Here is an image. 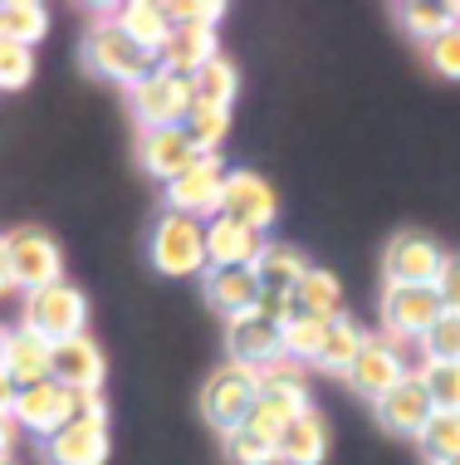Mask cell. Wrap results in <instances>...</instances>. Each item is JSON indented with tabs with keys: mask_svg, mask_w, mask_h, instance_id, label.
<instances>
[{
	"mask_svg": "<svg viewBox=\"0 0 460 465\" xmlns=\"http://www.w3.org/2000/svg\"><path fill=\"white\" fill-rule=\"evenodd\" d=\"M152 265L161 274H196L206 270V225L181 216V211H161L152 231Z\"/></svg>",
	"mask_w": 460,
	"mask_h": 465,
	"instance_id": "obj_3",
	"label": "cell"
},
{
	"mask_svg": "<svg viewBox=\"0 0 460 465\" xmlns=\"http://www.w3.org/2000/svg\"><path fill=\"white\" fill-rule=\"evenodd\" d=\"M431 417H436V411H431V397H426V387H421L416 372H406L402 382L377 401V421L387 426L392 436H421Z\"/></svg>",
	"mask_w": 460,
	"mask_h": 465,
	"instance_id": "obj_16",
	"label": "cell"
},
{
	"mask_svg": "<svg viewBox=\"0 0 460 465\" xmlns=\"http://www.w3.org/2000/svg\"><path fill=\"white\" fill-rule=\"evenodd\" d=\"M5 289H15V280H10V255H5V235H0V294Z\"/></svg>",
	"mask_w": 460,
	"mask_h": 465,
	"instance_id": "obj_41",
	"label": "cell"
},
{
	"mask_svg": "<svg viewBox=\"0 0 460 465\" xmlns=\"http://www.w3.org/2000/svg\"><path fill=\"white\" fill-rule=\"evenodd\" d=\"M279 201L269 192L265 177H255V172H230L226 177V192H220V216L235 221V225H250V231L265 235V225L275 221Z\"/></svg>",
	"mask_w": 460,
	"mask_h": 465,
	"instance_id": "obj_12",
	"label": "cell"
},
{
	"mask_svg": "<svg viewBox=\"0 0 460 465\" xmlns=\"http://www.w3.org/2000/svg\"><path fill=\"white\" fill-rule=\"evenodd\" d=\"M431 289H436L445 313H460V255H445V265H441V274H436Z\"/></svg>",
	"mask_w": 460,
	"mask_h": 465,
	"instance_id": "obj_38",
	"label": "cell"
},
{
	"mask_svg": "<svg viewBox=\"0 0 460 465\" xmlns=\"http://www.w3.org/2000/svg\"><path fill=\"white\" fill-rule=\"evenodd\" d=\"M5 338H10V333H5V329H0V353H5Z\"/></svg>",
	"mask_w": 460,
	"mask_h": 465,
	"instance_id": "obj_43",
	"label": "cell"
},
{
	"mask_svg": "<svg viewBox=\"0 0 460 465\" xmlns=\"http://www.w3.org/2000/svg\"><path fill=\"white\" fill-rule=\"evenodd\" d=\"M10 421H20L24 431H34V436L49 441V436H59L73 421V392L59 387L54 377H44V382H34V387H20Z\"/></svg>",
	"mask_w": 460,
	"mask_h": 465,
	"instance_id": "obj_8",
	"label": "cell"
},
{
	"mask_svg": "<svg viewBox=\"0 0 460 465\" xmlns=\"http://www.w3.org/2000/svg\"><path fill=\"white\" fill-rule=\"evenodd\" d=\"M421 348H426V362H460V313H441L421 338Z\"/></svg>",
	"mask_w": 460,
	"mask_h": 465,
	"instance_id": "obj_32",
	"label": "cell"
},
{
	"mask_svg": "<svg viewBox=\"0 0 460 465\" xmlns=\"http://www.w3.org/2000/svg\"><path fill=\"white\" fill-rule=\"evenodd\" d=\"M220 49H216V30H181V25H171L167 40L157 49V69L161 74H177V79H191L201 64H210Z\"/></svg>",
	"mask_w": 460,
	"mask_h": 465,
	"instance_id": "obj_17",
	"label": "cell"
},
{
	"mask_svg": "<svg viewBox=\"0 0 460 465\" xmlns=\"http://www.w3.org/2000/svg\"><path fill=\"white\" fill-rule=\"evenodd\" d=\"M113 25H118V30H128L132 40H138L142 49H152V54L161 49V40H167V30H171L167 10L152 5V0H132V5H122L113 15Z\"/></svg>",
	"mask_w": 460,
	"mask_h": 465,
	"instance_id": "obj_26",
	"label": "cell"
},
{
	"mask_svg": "<svg viewBox=\"0 0 460 465\" xmlns=\"http://www.w3.org/2000/svg\"><path fill=\"white\" fill-rule=\"evenodd\" d=\"M206 304H216L230 319H245L259 304V280L255 270H206Z\"/></svg>",
	"mask_w": 460,
	"mask_h": 465,
	"instance_id": "obj_20",
	"label": "cell"
},
{
	"mask_svg": "<svg viewBox=\"0 0 460 465\" xmlns=\"http://www.w3.org/2000/svg\"><path fill=\"white\" fill-rule=\"evenodd\" d=\"M196 108L191 79H177V74H152L132 89V113H138L142 128H181L186 113Z\"/></svg>",
	"mask_w": 460,
	"mask_h": 465,
	"instance_id": "obj_7",
	"label": "cell"
},
{
	"mask_svg": "<svg viewBox=\"0 0 460 465\" xmlns=\"http://www.w3.org/2000/svg\"><path fill=\"white\" fill-rule=\"evenodd\" d=\"M304 274H308V260H304V250H294V245H265V255H259V265H255L259 294H294V284H299Z\"/></svg>",
	"mask_w": 460,
	"mask_h": 465,
	"instance_id": "obj_24",
	"label": "cell"
},
{
	"mask_svg": "<svg viewBox=\"0 0 460 465\" xmlns=\"http://www.w3.org/2000/svg\"><path fill=\"white\" fill-rule=\"evenodd\" d=\"M402 377H406L402 353H396L387 338H367L363 353H357V362L347 368V387H353L357 397H367V401H382L396 382H402Z\"/></svg>",
	"mask_w": 460,
	"mask_h": 465,
	"instance_id": "obj_15",
	"label": "cell"
},
{
	"mask_svg": "<svg viewBox=\"0 0 460 465\" xmlns=\"http://www.w3.org/2000/svg\"><path fill=\"white\" fill-rule=\"evenodd\" d=\"M181 133L191 137V147H196V153H201V157H216V147L226 143V133H230V108H210V104H196L191 113H186Z\"/></svg>",
	"mask_w": 460,
	"mask_h": 465,
	"instance_id": "obj_28",
	"label": "cell"
},
{
	"mask_svg": "<svg viewBox=\"0 0 460 465\" xmlns=\"http://www.w3.org/2000/svg\"><path fill=\"white\" fill-rule=\"evenodd\" d=\"M226 456L235 465H269L275 460V441H265L250 426H235V431H226Z\"/></svg>",
	"mask_w": 460,
	"mask_h": 465,
	"instance_id": "obj_33",
	"label": "cell"
},
{
	"mask_svg": "<svg viewBox=\"0 0 460 465\" xmlns=\"http://www.w3.org/2000/svg\"><path fill=\"white\" fill-rule=\"evenodd\" d=\"M226 348H230V362L265 372V368H275V362L284 358V329L265 323L259 313H245V319H230Z\"/></svg>",
	"mask_w": 460,
	"mask_h": 465,
	"instance_id": "obj_14",
	"label": "cell"
},
{
	"mask_svg": "<svg viewBox=\"0 0 460 465\" xmlns=\"http://www.w3.org/2000/svg\"><path fill=\"white\" fill-rule=\"evenodd\" d=\"M44 5L34 0H0V40H15V45H34L44 35Z\"/></svg>",
	"mask_w": 460,
	"mask_h": 465,
	"instance_id": "obj_29",
	"label": "cell"
},
{
	"mask_svg": "<svg viewBox=\"0 0 460 465\" xmlns=\"http://www.w3.org/2000/svg\"><path fill=\"white\" fill-rule=\"evenodd\" d=\"M0 465H10V460H0Z\"/></svg>",
	"mask_w": 460,
	"mask_h": 465,
	"instance_id": "obj_45",
	"label": "cell"
},
{
	"mask_svg": "<svg viewBox=\"0 0 460 465\" xmlns=\"http://www.w3.org/2000/svg\"><path fill=\"white\" fill-rule=\"evenodd\" d=\"M83 319H89V304L73 284H49V289H34L24 294V329L44 343H64V338H79L83 333Z\"/></svg>",
	"mask_w": 460,
	"mask_h": 465,
	"instance_id": "obj_2",
	"label": "cell"
},
{
	"mask_svg": "<svg viewBox=\"0 0 460 465\" xmlns=\"http://www.w3.org/2000/svg\"><path fill=\"white\" fill-rule=\"evenodd\" d=\"M54 465H103L108 460V421H79L73 417L59 436L44 441Z\"/></svg>",
	"mask_w": 460,
	"mask_h": 465,
	"instance_id": "obj_18",
	"label": "cell"
},
{
	"mask_svg": "<svg viewBox=\"0 0 460 465\" xmlns=\"http://www.w3.org/2000/svg\"><path fill=\"white\" fill-rule=\"evenodd\" d=\"M230 172L220 167V157H196L181 177L167 182V211H181L191 221H216L220 216V192H226Z\"/></svg>",
	"mask_w": 460,
	"mask_h": 465,
	"instance_id": "obj_4",
	"label": "cell"
},
{
	"mask_svg": "<svg viewBox=\"0 0 460 465\" xmlns=\"http://www.w3.org/2000/svg\"><path fill=\"white\" fill-rule=\"evenodd\" d=\"M235 89H240V74H235V64L226 54H216L210 64H201L191 74V94L196 104H210V108H230Z\"/></svg>",
	"mask_w": 460,
	"mask_h": 465,
	"instance_id": "obj_27",
	"label": "cell"
},
{
	"mask_svg": "<svg viewBox=\"0 0 460 465\" xmlns=\"http://www.w3.org/2000/svg\"><path fill=\"white\" fill-rule=\"evenodd\" d=\"M441 465H460V460H441Z\"/></svg>",
	"mask_w": 460,
	"mask_h": 465,
	"instance_id": "obj_44",
	"label": "cell"
},
{
	"mask_svg": "<svg viewBox=\"0 0 460 465\" xmlns=\"http://www.w3.org/2000/svg\"><path fill=\"white\" fill-rule=\"evenodd\" d=\"M196 157L201 153L191 147V137L181 128H142V167L152 172V177H161V182L181 177Z\"/></svg>",
	"mask_w": 460,
	"mask_h": 465,
	"instance_id": "obj_19",
	"label": "cell"
},
{
	"mask_svg": "<svg viewBox=\"0 0 460 465\" xmlns=\"http://www.w3.org/2000/svg\"><path fill=\"white\" fill-rule=\"evenodd\" d=\"M323 329H328V323H314V319H294V323H284V358H294V362H314V358H318V348H323Z\"/></svg>",
	"mask_w": 460,
	"mask_h": 465,
	"instance_id": "obj_34",
	"label": "cell"
},
{
	"mask_svg": "<svg viewBox=\"0 0 460 465\" xmlns=\"http://www.w3.org/2000/svg\"><path fill=\"white\" fill-rule=\"evenodd\" d=\"M49 377L69 392H98L103 382V353L89 333L64 338V343H49Z\"/></svg>",
	"mask_w": 460,
	"mask_h": 465,
	"instance_id": "obj_13",
	"label": "cell"
},
{
	"mask_svg": "<svg viewBox=\"0 0 460 465\" xmlns=\"http://www.w3.org/2000/svg\"><path fill=\"white\" fill-rule=\"evenodd\" d=\"M255 313H259L265 323H275V329H284V323L299 319V313H294V299H289V294H259Z\"/></svg>",
	"mask_w": 460,
	"mask_h": 465,
	"instance_id": "obj_39",
	"label": "cell"
},
{
	"mask_svg": "<svg viewBox=\"0 0 460 465\" xmlns=\"http://www.w3.org/2000/svg\"><path fill=\"white\" fill-rule=\"evenodd\" d=\"M10 436H15V421L0 417V460H5V450H10Z\"/></svg>",
	"mask_w": 460,
	"mask_h": 465,
	"instance_id": "obj_42",
	"label": "cell"
},
{
	"mask_svg": "<svg viewBox=\"0 0 460 465\" xmlns=\"http://www.w3.org/2000/svg\"><path fill=\"white\" fill-rule=\"evenodd\" d=\"M363 343H367V333L343 313V319H333L328 329H323V348H318L314 368H323V372H343V377H347V368L357 362V353H363Z\"/></svg>",
	"mask_w": 460,
	"mask_h": 465,
	"instance_id": "obj_25",
	"label": "cell"
},
{
	"mask_svg": "<svg viewBox=\"0 0 460 465\" xmlns=\"http://www.w3.org/2000/svg\"><path fill=\"white\" fill-rule=\"evenodd\" d=\"M289 299H294V313H299V319H314V323L343 319V289H338V280H333L328 270H314V265H308V274L294 284Z\"/></svg>",
	"mask_w": 460,
	"mask_h": 465,
	"instance_id": "obj_23",
	"label": "cell"
},
{
	"mask_svg": "<svg viewBox=\"0 0 460 465\" xmlns=\"http://www.w3.org/2000/svg\"><path fill=\"white\" fill-rule=\"evenodd\" d=\"M416 441H421V450H426L436 465H441V460H460V417H451V411H436Z\"/></svg>",
	"mask_w": 460,
	"mask_h": 465,
	"instance_id": "obj_31",
	"label": "cell"
},
{
	"mask_svg": "<svg viewBox=\"0 0 460 465\" xmlns=\"http://www.w3.org/2000/svg\"><path fill=\"white\" fill-rule=\"evenodd\" d=\"M416 377H421V387H426V397H431V411H451V417H460V362H426Z\"/></svg>",
	"mask_w": 460,
	"mask_h": 465,
	"instance_id": "obj_30",
	"label": "cell"
},
{
	"mask_svg": "<svg viewBox=\"0 0 460 465\" xmlns=\"http://www.w3.org/2000/svg\"><path fill=\"white\" fill-rule=\"evenodd\" d=\"M5 255H10V280H15L24 294L64 280V255H59V245L49 241L44 231H10Z\"/></svg>",
	"mask_w": 460,
	"mask_h": 465,
	"instance_id": "obj_6",
	"label": "cell"
},
{
	"mask_svg": "<svg viewBox=\"0 0 460 465\" xmlns=\"http://www.w3.org/2000/svg\"><path fill=\"white\" fill-rule=\"evenodd\" d=\"M161 10H167V25H181V30H216L226 15V5H216V0H177Z\"/></svg>",
	"mask_w": 460,
	"mask_h": 465,
	"instance_id": "obj_35",
	"label": "cell"
},
{
	"mask_svg": "<svg viewBox=\"0 0 460 465\" xmlns=\"http://www.w3.org/2000/svg\"><path fill=\"white\" fill-rule=\"evenodd\" d=\"M0 372L15 382V392H20V387L44 382V377H49V343H44V338H34L30 329L10 333L5 338V353H0Z\"/></svg>",
	"mask_w": 460,
	"mask_h": 465,
	"instance_id": "obj_21",
	"label": "cell"
},
{
	"mask_svg": "<svg viewBox=\"0 0 460 465\" xmlns=\"http://www.w3.org/2000/svg\"><path fill=\"white\" fill-rule=\"evenodd\" d=\"M445 265L441 245L421 231H396L387 245V284H436Z\"/></svg>",
	"mask_w": 460,
	"mask_h": 465,
	"instance_id": "obj_11",
	"label": "cell"
},
{
	"mask_svg": "<svg viewBox=\"0 0 460 465\" xmlns=\"http://www.w3.org/2000/svg\"><path fill=\"white\" fill-rule=\"evenodd\" d=\"M441 313L445 309L431 284H387V294H382V323L396 338H426V329Z\"/></svg>",
	"mask_w": 460,
	"mask_h": 465,
	"instance_id": "obj_9",
	"label": "cell"
},
{
	"mask_svg": "<svg viewBox=\"0 0 460 465\" xmlns=\"http://www.w3.org/2000/svg\"><path fill=\"white\" fill-rule=\"evenodd\" d=\"M323 456H328V426L314 411L294 417L275 441V460H284V465H318Z\"/></svg>",
	"mask_w": 460,
	"mask_h": 465,
	"instance_id": "obj_22",
	"label": "cell"
},
{
	"mask_svg": "<svg viewBox=\"0 0 460 465\" xmlns=\"http://www.w3.org/2000/svg\"><path fill=\"white\" fill-rule=\"evenodd\" d=\"M34 74V49L15 45V40H0V89H24Z\"/></svg>",
	"mask_w": 460,
	"mask_h": 465,
	"instance_id": "obj_36",
	"label": "cell"
},
{
	"mask_svg": "<svg viewBox=\"0 0 460 465\" xmlns=\"http://www.w3.org/2000/svg\"><path fill=\"white\" fill-rule=\"evenodd\" d=\"M255 397H259V372L240 368V362H226V368L206 382L201 411H206V421L220 426V431H235V426H245V417H250Z\"/></svg>",
	"mask_w": 460,
	"mask_h": 465,
	"instance_id": "obj_5",
	"label": "cell"
},
{
	"mask_svg": "<svg viewBox=\"0 0 460 465\" xmlns=\"http://www.w3.org/2000/svg\"><path fill=\"white\" fill-rule=\"evenodd\" d=\"M10 411H15V382L0 372V417H10Z\"/></svg>",
	"mask_w": 460,
	"mask_h": 465,
	"instance_id": "obj_40",
	"label": "cell"
},
{
	"mask_svg": "<svg viewBox=\"0 0 460 465\" xmlns=\"http://www.w3.org/2000/svg\"><path fill=\"white\" fill-rule=\"evenodd\" d=\"M265 245L269 241L250 225H235L226 216L206 221V270H255Z\"/></svg>",
	"mask_w": 460,
	"mask_h": 465,
	"instance_id": "obj_10",
	"label": "cell"
},
{
	"mask_svg": "<svg viewBox=\"0 0 460 465\" xmlns=\"http://www.w3.org/2000/svg\"><path fill=\"white\" fill-rule=\"evenodd\" d=\"M83 59H89V69H98L103 79L128 84V89H138L142 79H152V74H157V54H152V49H142L128 30H118L113 20L98 25V30H89V40H83Z\"/></svg>",
	"mask_w": 460,
	"mask_h": 465,
	"instance_id": "obj_1",
	"label": "cell"
},
{
	"mask_svg": "<svg viewBox=\"0 0 460 465\" xmlns=\"http://www.w3.org/2000/svg\"><path fill=\"white\" fill-rule=\"evenodd\" d=\"M431 64H436L445 79H460V25H451V30H441L436 40L426 45Z\"/></svg>",
	"mask_w": 460,
	"mask_h": 465,
	"instance_id": "obj_37",
	"label": "cell"
}]
</instances>
